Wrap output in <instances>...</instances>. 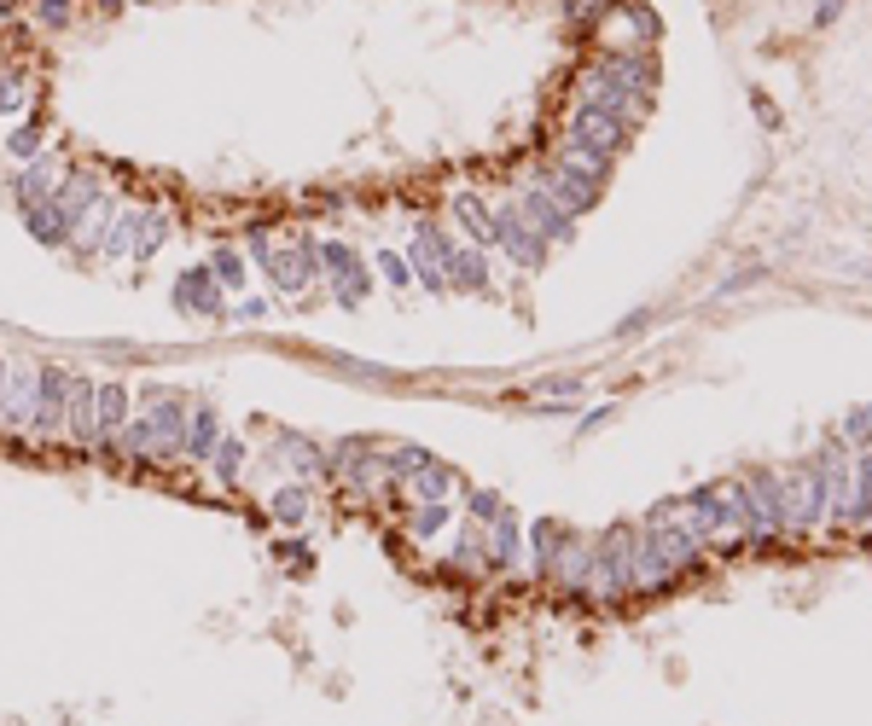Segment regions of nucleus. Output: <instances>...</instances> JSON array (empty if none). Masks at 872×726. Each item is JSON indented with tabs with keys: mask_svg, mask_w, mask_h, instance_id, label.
Segmentation results:
<instances>
[{
	"mask_svg": "<svg viewBox=\"0 0 872 726\" xmlns=\"http://www.w3.org/2000/svg\"><path fill=\"white\" fill-rule=\"evenodd\" d=\"M41 18L47 24H71V0H41Z\"/></svg>",
	"mask_w": 872,
	"mask_h": 726,
	"instance_id": "aec40b11",
	"label": "nucleus"
},
{
	"mask_svg": "<svg viewBox=\"0 0 872 726\" xmlns=\"http://www.w3.org/2000/svg\"><path fill=\"white\" fill-rule=\"evenodd\" d=\"M309 488L303 483H285V488H274V495H267V512H274V523H291V529H297V523H309Z\"/></svg>",
	"mask_w": 872,
	"mask_h": 726,
	"instance_id": "ddd939ff",
	"label": "nucleus"
},
{
	"mask_svg": "<svg viewBox=\"0 0 872 726\" xmlns=\"http://www.w3.org/2000/svg\"><path fill=\"white\" fill-rule=\"evenodd\" d=\"M274 448H279V453H291V465H297V471H326V453L314 448L309 436H297V430H279V436H274Z\"/></svg>",
	"mask_w": 872,
	"mask_h": 726,
	"instance_id": "dca6fc26",
	"label": "nucleus"
},
{
	"mask_svg": "<svg viewBox=\"0 0 872 726\" xmlns=\"http://www.w3.org/2000/svg\"><path fill=\"white\" fill-rule=\"evenodd\" d=\"M436 523H443V505H431V512H419V523H413V529H419V535H431Z\"/></svg>",
	"mask_w": 872,
	"mask_h": 726,
	"instance_id": "4be33fe9",
	"label": "nucleus"
},
{
	"mask_svg": "<svg viewBox=\"0 0 872 726\" xmlns=\"http://www.w3.org/2000/svg\"><path fill=\"white\" fill-rule=\"evenodd\" d=\"M29 425H36V366L7 373V413H0V430H29Z\"/></svg>",
	"mask_w": 872,
	"mask_h": 726,
	"instance_id": "423d86ee",
	"label": "nucleus"
},
{
	"mask_svg": "<svg viewBox=\"0 0 872 726\" xmlns=\"http://www.w3.org/2000/svg\"><path fill=\"white\" fill-rule=\"evenodd\" d=\"M262 274H267V285H274L279 297L309 291L314 274H321V245H314V239H285L274 256L262 262Z\"/></svg>",
	"mask_w": 872,
	"mask_h": 726,
	"instance_id": "f257e3e1",
	"label": "nucleus"
},
{
	"mask_svg": "<svg viewBox=\"0 0 872 726\" xmlns=\"http://www.w3.org/2000/svg\"><path fill=\"white\" fill-rule=\"evenodd\" d=\"M378 267H384V279H390V285H408V279H413V274H408V262H401V256H390V250L378 256Z\"/></svg>",
	"mask_w": 872,
	"mask_h": 726,
	"instance_id": "6ab92c4d",
	"label": "nucleus"
},
{
	"mask_svg": "<svg viewBox=\"0 0 872 726\" xmlns=\"http://www.w3.org/2000/svg\"><path fill=\"white\" fill-rule=\"evenodd\" d=\"M210 460H215V477H222V483H239V477H245V460H250L245 436H222Z\"/></svg>",
	"mask_w": 872,
	"mask_h": 726,
	"instance_id": "2eb2a0df",
	"label": "nucleus"
},
{
	"mask_svg": "<svg viewBox=\"0 0 872 726\" xmlns=\"http://www.w3.org/2000/svg\"><path fill=\"white\" fill-rule=\"evenodd\" d=\"M448 267H454V285H477V279H483V262H477V256H454Z\"/></svg>",
	"mask_w": 872,
	"mask_h": 726,
	"instance_id": "a211bd4d",
	"label": "nucleus"
},
{
	"mask_svg": "<svg viewBox=\"0 0 872 726\" xmlns=\"http://www.w3.org/2000/svg\"><path fill=\"white\" fill-rule=\"evenodd\" d=\"M215 442H222V418H215L210 408H192V418H187V460H210Z\"/></svg>",
	"mask_w": 872,
	"mask_h": 726,
	"instance_id": "f8f14e48",
	"label": "nucleus"
},
{
	"mask_svg": "<svg viewBox=\"0 0 872 726\" xmlns=\"http://www.w3.org/2000/svg\"><path fill=\"white\" fill-rule=\"evenodd\" d=\"M210 274H215V285L222 291H245V279H250V262H245V250H233V245H222L210 256Z\"/></svg>",
	"mask_w": 872,
	"mask_h": 726,
	"instance_id": "4468645a",
	"label": "nucleus"
},
{
	"mask_svg": "<svg viewBox=\"0 0 872 726\" xmlns=\"http://www.w3.org/2000/svg\"><path fill=\"white\" fill-rule=\"evenodd\" d=\"M24 215V227H29V239H36V245H71V222H64V210L53 204V198H47V204H29V210H18Z\"/></svg>",
	"mask_w": 872,
	"mask_h": 726,
	"instance_id": "1a4fd4ad",
	"label": "nucleus"
},
{
	"mask_svg": "<svg viewBox=\"0 0 872 726\" xmlns=\"http://www.w3.org/2000/svg\"><path fill=\"white\" fill-rule=\"evenodd\" d=\"M94 408H99V442H94V448H111L116 430L134 418V413H128V384L105 378V384H99V396H94Z\"/></svg>",
	"mask_w": 872,
	"mask_h": 726,
	"instance_id": "6e6552de",
	"label": "nucleus"
},
{
	"mask_svg": "<svg viewBox=\"0 0 872 726\" xmlns=\"http://www.w3.org/2000/svg\"><path fill=\"white\" fill-rule=\"evenodd\" d=\"M18 105V82H0V111H12Z\"/></svg>",
	"mask_w": 872,
	"mask_h": 726,
	"instance_id": "5701e85b",
	"label": "nucleus"
},
{
	"mask_svg": "<svg viewBox=\"0 0 872 726\" xmlns=\"http://www.w3.org/2000/svg\"><path fill=\"white\" fill-rule=\"evenodd\" d=\"M158 448H163V436L152 425V413H134L123 430H116V453L123 460H158Z\"/></svg>",
	"mask_w": 872,
	"mask_h": 726,
	"instance_id": "9d476101",
	"label": "nucleus"
},
{
	"mask_svg": "<svg viewBox=\"0 0 872 726\" xmlns=\"http://www.w3.org/2000/svg\"><path fill=\"white\" fill-rule=\"evenodd\" d=\"M233 314H239V320H262V314H267V302H239Z\"/></svg>",
	"mask_w": 872,
	"mask_h": 726,
	"instance_id": "b1692460",
	"label": "nucleus"
},
{
	"mask_svg": "<svg viewBox=\"0 0 872 726\" xmlns=\"http://www.w3.org/2000/svg\"><path fill=\"white\" fill-rule=\"evenodd\" d=\"M64 401H71V366L41 361L36 366V436H59L64 430Z\"/></svg>",
	"mask_w": 872,
	"mask_h": 726,
	"instance_id": "7ed1b4c3",
	"label": "nucleus"
},
{
	"mask_svg": "<svg viewBox=\"0 0 872 726\" xmlns=\"http://www.w3.org/2000/svg\"><path fill=\"white\" fill-rule=\"evenodd\" d=\"M170 233H175V222L163 210H146L140 215V233H134V262H152L163 245H170Z\"/></svg>",
	"mask_w": 872,
	"mask_h": 726,
	"instance_id": "9b49d317",
	"label": "nucleus"
},
{
	"mask_svg": "<svg viewBox=\"0 0 872 726\" xmlns=\"http://www.w3.org/2000/svg\"><path fill=\"white\" fill-rule=\"evenodd\" d=\"M99 384L71 373V401H64V436H71L76 448H94L99 442V408H94Z\"/></svg>",
	"mask_w": 872,
	"mask_h": 726,
	"instance_id": "20e7f679",
	"label": "nucleus"
},
{
	"mask_svg": "<svg viewBox=\"0 0 872 726\" xmlns=\"http://www.w3.org/2000/svg\"><path fill=\"white\" fill-rule=\"evenodd\" d=\"M460 222L472 227V233H489V227H483V210L472 204V198H460Z\"/></svg>",
	"mask_w": 872,
	"mask_h": 726,
	"instance_id": "412c9836",
	"label": "nucleus"
},
{
	"mask_svg": "<svg viewBox=\"0 0 872 726\" xmlns=\"http://www.w3.org/2000/svg\"><path fill=\"white\" fill-rule=\"evenodd\" d=\"M321 274H326L332 297H338L344 309H361L366 291H373V274H366L361 256H356V250H349L344 239H326V245H321Z\"/></svg>",
	"mask_w": 872,
	"mask_h": 726,
	"instance_id": "f03ea898",
	"label": "nucleus"
},
{
	"mask_svg": "<svg viewBox=\"0 0 872 726\" xmlns=\"http://www.w3.org/2000/svg\"><path fill=\"white\" fill-rule=\"evenodd\" d=\"M7 151H12V158H24V163H29V158H41V128H36V123L12 128V134H7Z\"/></svg>",
	"mask_w": 872,
	"mask_h": 726,
	"instance_id": "f3484780",
	"label": "nucleus"
},
{
	"mask_svg": "<svg viewBox=\"0 0 872 726\" xmlns=\"http://www.w3.org/2000/svg\"><path fill=\"white\" fill-rule=\"evenodd\" d=\"M59 163L53 158H41V163H29V168H18V175H12V204L18 210H29V204H47V198L59 192Z\"/></svg>",
	"mask_w": 872,
	"mask_h": 726,
	"instance_id": "0eeeda50",
	"label": "nucleus"
},
{
	"mask_svg": "<svg viewBox=\"0 0 872 726\" xmlns=\"http://www.w3.org/2000/svg\"><path fill=\"white\" fill-rule=\"evenodd\" d=\"M175 309H180V314H204V320L222 314V285H215L210 262H204V267H180V279H175Z\"/></svg>",
	"mask_w": 872,
	"mask_h": 726,
	"instance_id": "39448f33",
	"label": "nucleus"
}]
</instances>
